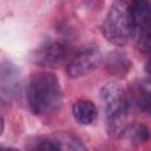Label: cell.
Instances as JSON below:
<instances>
[{
    "label": "cell",
    "mask_w": 151,
    "mask_h": 151,
    "mask_svg": "<svg viewBox=\"0 0 151 151\" xmlns=\"http://www.w3.org/2000/svg\"><path fill=\"white\" fill-rule=\"evenodd\" d=\"M27 103L37 116L54 112L61 104V88L57 76L51 72L33 74L27 85Z\"/></svg>",
    "instance_id": "obj_1"
},
{
    "label": "cell",
    "mask_w": 151,
    "mask_h": 151,
    "mask_svg": "<svg viewBox=\"0 0 151 151\" xmlns=\"http://www.w3.org/2000/svg\"><path fill=\"white\" fill-rule=\"evenodd\" d=\"M107 129L112 136H119L126 130L127 113L130 110L127 94L116 81H110L100 92Z\"/></svg>",
    "instance_id": "obj_2"
},
{
    "label": "cell",
    "mask_w": 151,
    "mask_h": 151,
    "mask_svg": "<svg viewBox=\"0 0 151 151\" xmlns=\"http://www.w3.org/2000/svg\"><path fill=\"white\" fill-rule=\"evenodd\" d=\"M101 29L109 42L116 46H124L132 35L131 6L124 0L114 1L104 19Z\"/></svg>",
    "instance_id": "obj_3"
},
{
    "label": "cell",
    "mask_w": 151,
    "mask_h": 151,
    "mask_svg": "<svg viewBox=\"0 0 151 151\" xmlns=\"http://www.w3.org/2000/svg\"><path fill=\"white\" fill-rule=\"evenodd\" d=\"M132 35L143 52L150 50V6L147 0H136L131 7Z\"/></svg>",
    "instance_id": "obj_4"
},
{
    "label": "cell",
    "mask_w": 151,
    "mask_h": 151,
    "mask_svg": "<svg viewBox=\"0 0 151 151\" xmlns=\"http://www.w3.org/2000/svg\"><path fill=\"white\" fill-rule=\"evenodd\" d=\"M101 61V54L98 48L88 47L79 51L67 65V73L71 78L86 76L98 67Z\"/></svg>",
    "instance_id": "obj_5"
},
{
    "label": "cell",
    "mask_w": 151,
    "mask_h": 151,
    "mask_svg": "<svg viewBox=\"0 0 151 151\" xmlns=\"http://www.w3.org/2000/svg\"><path fill=\"white\" fill-rule=\"evenodd\" d=\"M67 54V47L59 41H47L41 45L33 54L35 64L42 66H57Z\"/></svg>",
    "instance_id": "obj_6"
},
{
    "label": "cell",
    "mask_w": 151,
    "mask_h": 151,
    "mask_svg": "<svg viewBox=\"0 0 151 151\" xmlns=\"http://www.w3.org/2000/svg\"><path fill=\"white\" fill-rule=\"evenodd\" d=\"M19 81L18 68L6 61L0 65V94L5 99H11L15 96Z\"/></svg>",
    "instance_id": "obj_7"
},
{
    "label": "cell",
    "mask_w": 151,
    "mask_h": 151,
    "mask_svg": "<svg viewBox=\"0 0 151 151\" xmlns=\"http://www.w3.org/2000/svg\"><path fill=\"white\" fill-rule=\"evenodd\" d=\"M72 113L78 123L83 125H88L96 120L98 111L92 101L87 99H79L73 104Z\"/></svg>",
    "instance_id": "obj_8"
},
{
    "label": "cell",
    "mask_w": 151,
    "mask_h": 151,
    "mask_svg": "<svg viewBox=\"0 0 151 151\" xmlns=\"http://www.w3.org/2000/svg\"><path fill=\"white\" fill-rule=\"evenodd\" d=\"M129 106H136L142 111H147L150 106V90L149 84H139L134 87L132 93L127 96Z\"/></svg>",
    "instance_id": "obj_9"
},
{
    "label": "cell",
    "mask_w": 151,
    "mask_h": 151,
    "mask_svg": "<svg viewBox=\"0 0 151 151\" xmlns=\"http://www.w3.org/2000/svg\"><path fill=\"white\" fill-rule=\"evenodd\" d=\"M131 137L138 142H144L149 138V130L145 125H137L134 129H132Z\"/></svg>",
    "instance_id": "obj_10"
},
{
    "label": "cell",
    "mask_w": 151,
    "mask_h": 151,
    "mask_svg": "<svg viewBox=\"0 0 151 151\" xmlns=\"http://www.w3.org/2000/svg\"><path fill=\"white\" fill-rule=\"evenodd\" d=\"M2 130H4V117H2L1 111H0V134L2 133Z\"/></svg>",
    "instance_id": "obj_11"
},
{
    "label": "cell",
    "mask_w": 151,
    "mask_h": 151,
    "mask_svg": "<svg viewBox=\"0 0 151 151\" xmlns=\"http://www.w3.org/2000/svg\"><path fill=\"white\" fill-rule=\"evenodd\" d=\"M133 1H136V0H133Z\"/></svg>",
    "instance_id": "obj_12"
}]
</instances>
